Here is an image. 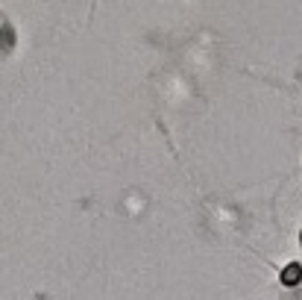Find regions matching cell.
Masks as SVG:
<instances>
[]
</instances>
